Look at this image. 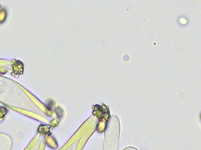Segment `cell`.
I'll return each mask as SVG.
<instances>
[{
	"label": "cell",
	"instance_id": "1",
	"mask_svg": "<svg viewBox=\"0 0 201 150\" xmlns=\"http://www.w3.org/2000/svg\"><path fill=\"white\" fill-rule=\"evenodd\" d=\"M200 118H201V114H200Z\"/></svg>",
	"mask_w": 201,
	"mask_h": 150
}]
</instances>
